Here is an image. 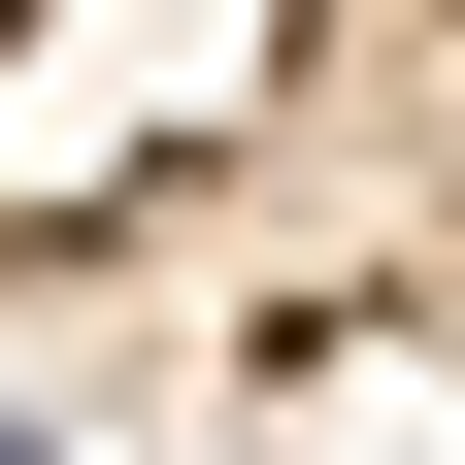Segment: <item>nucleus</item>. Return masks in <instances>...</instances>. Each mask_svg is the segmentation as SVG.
<instances>
[{
  "mask_svg": "<svg viewBox=\"0 0 465 465\" xmlns=\"http://www.w3.org/2000/svg\"><path fill=\"white\" fill-rule=\"evenodd\" d=\"M266 34H300V0H0V232L200 166L232 100H266Z\"/></svg>",
  "mask_w": 465,
  "mask_h": 465,
  "instance_id": "f257e3e1",
  "label": "nucleus"
}]
</instances>
